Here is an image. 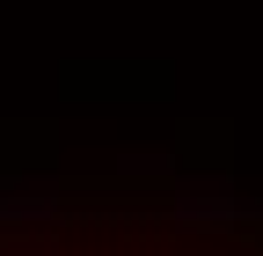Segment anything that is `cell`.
<instances>
[{"label":"cell","mask_w":263,"mask_h":256,"mask_svg":"<svg viewBox=\"0 0 263 256\" xmlns=\"http://www.w3.org/2000/svg\"><path fill=\"white\" fill-rule=\"evenodd\" d=\"M212 256H241V249H212Z\"/></svg>","instance_id":"1"}]
</instances>
